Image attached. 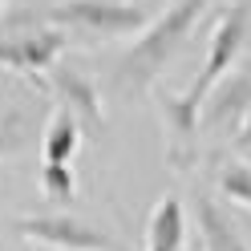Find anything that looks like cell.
I'll list each match as a JSON object with an SVG mask.
<instances>
[{
  "instance_id": "6da1fadb",
  "label": "cell",
  "mask_w": 251,
  "mask_h": 251,
  "mask_svg": "<svg viewBox=\"0 0 251 251\" xmlns=\"http://www.w3.org/2000/svg\"><path fill=\"white\" fill-rule=\"evenodd\" d=\"M251 33V4L247 0H235L223 12L215 17L211 25V37H207V61H202L199 77L186 89L170 93V89H154L162 109V126H166V154L175 166H191L195 162V142H199V105L207 98V89L219 81L223 73L235 69V61L243 57V45Z\"/></svg>"
},
{
  "instance_id": "7a4b0ae2",
  "label": "cell",
  "mask_w": 251,
  "mask_h": 251,
  "mask_svg": "<svg viewBox=\"0 0 251 251\" xmlns=\"http://www.w3.org/2000/svg\"><path fill=\"white\" fill-rule=\"evenodd\" d=\"M211 0H175L154 25H146L142 33L130 41V49H122V57L114 61V85L118 93H142L154 89V81L166 73V65L178 57V49L186 45V37L195 33V25L202 21Z\"/></svg>"
},
{
  "instance_id": "3957f363",
  "label": "cell",
  "mask_w": 251,
  "mask_h": 251,
  "mask_svg": "<svg viewBox=\"0 0 251 251\" xmlns=\"http://www.w3.org/2000/svg\"><path fill=\"white\" fill-rule=\"evenodd\" d=\"M41 17L57 28H65V33H85V37H101V41L138 37L150 25L146 8L134 4V0H61Z\"/></svg>"
},
{
  "instance_id": "277c9868",
  "label": "cell",
  "mask_w": 251,
  "mask_h": 251,
  "mask_svg": "<svg viewBox=\"0 0 251 251\" xmlns=\"http://www.w3.org/2000/svg\"><path fill=\"white\" fill-rule=\"evenodd\" d=\"M69 49V33L49 21H25V12H17V21L4 25L0 33V69L41 77L45 69H53L61 53Z\"/></svg>"
},
{
  "instance_id": "5b68a950",
  "label": "cell",
  "mask_w": 251,
  "mask_h": 251,
  "mask_svg": "<svg viewBox=\"0 0 251 251\" xmlns=\"http://www.w3.org/2000/svg\"><path fill=\"white\" fill-rule=\"evenodd\" d=\"M17 235L28 243H41L49 251H118L114 239L101 231L85 223L77 215H65V211H53V215H25L17 219Z\"/></svg>"
},
{
  "instance_id": "8992f818",
  "label": "cell",
  "mask_w": 251,
  "mask_h": 251,
  "mask_svg": "<svg viewBox=\"0 0 251 251\" xmlns=\"http://www.w3.org/2000/svg\"><path fill=\"white\" fill-rule=\"evenodd\" d=\"M37 81L53 93V101H57L61 114L77 118V126H81V130L101 134L105 122H101V89H98V81H89L81 69L61 65V61H57L53 69H45Z\"/></svg>"
},
{
  "instance_id": "52a82bcc",
  "label": "cell",
  "mask_w": 251,
  "mask_h": 251,
  "mask_svg": "<svg viewBox=\"0 0 251 251\" xmlns=\"http://www.w3.org/2000/svg\"><path fill=\"white\" fill-rule=\"evenodd\" d=\"M247 114H251V61L239 65V69H231V73H223L207 89V98L199 105V130L231 134Z\"/></svg>"
},
{
  "instance_id": "ba28073f",
  "label": "cell",
  "mask_w": 251,
  "mask_h": 251,
  "mask_svg": "<svg viewBox=\"0 0 251 251\" xmlns=\"http://www.w3.org/2000/svg\"><path fill=\"white\" fill-rule=\"evenodd\" d=\"M191 207H195L199 239H202V247H207V251H247L239 227H235V219L227 215V207H223V202H219L215 195L199 191Z\"/></svg>"
},
{
  "instance_id": "9c48e42d",
  "label": "cell",
  "mask_w": 251,
  "mask_h": 251,
  "mask_svg": "<svg viewBox=\"0 0 251 251\" xmlns=\"http://www.w3.org/2000/svg\"><path fill=\"white\" fill-rule=\"evenodd\" d=\"M182 239H186V211L175 195H166L154 202V211L146 219L142 251H182Z\"/></svg>"
},
{
  "instance_id": "30bf717a",
  "label": "cell",
  "mask_w": 251,
  "mask_h": 251,
  "mask_svg": "<svg viewBox=\"0 0 251 251\" xmlns=\"http://www.w3.org/2000/svg\"><path fill=\"white\" fill-rule=\"evenodd\" d=\"M77 146H81V126H77V118L57 109L41 134V158L45 162H73Z\"/></svg>"
},
{
  "instance_id": "8fae6325",
  "label": "cell",
  "mask_w": 251,
  "mask_h": 251,
  "mask_svg": "<svg viewBox=\"0 0 251 251\" xmlns=\"http://www.w3.org/2000/svg\"><path fill=\"white\" fill-rule=\"evenodd\" d=\"M215 182H219V195H223L231 207L251 211V162H243V158L223 162L219 175H215Z\"/></svg>"
},
{
  "instance_id": "7c38bea8",
  "label": "cell",
  "mask_w": 251,
  "mask_h": 251,
  "mask_svg": "<svg viewBox=\"0 0 251 251\" xmlns=\"http://www.w3.org/2000/svg\"><path fill=\"white\" fill-rule=\"evenodd\" d=\"M41 191L53 207H69L77 199V175L73 162H41Z\"/></svg>"
},
{
  "instance_id": "4fadbf2b",
  "label": "cell",
  "mask_w": 251,
  "mask_h": 251,
  "mask_svg": "<svg viewBox=\"0 0 251 251\" xmlns=\"http://www.w3.org/2000/svg\"><path fill=\"white\" fill-rule=\"evenodd\" d=\"M33 142V122L21 109H0V158H17Z\"/></svg>"
},
{
  "instance_id": "5bb4252c",
  "label": "cell",
  "mask_w": 251,
  "mask_h": 251,
  "mask_svg": "<svg viewBox=\"0 0 251 251\" xmlns=\"http://www.w3.org/2000/svg\"><path fill=\"white\" fill-rule=\"evenodd\" d=\"M231 146L243 154V162H251V114H247V118L231 130Z\"/></svg>"
}]
</instances>
